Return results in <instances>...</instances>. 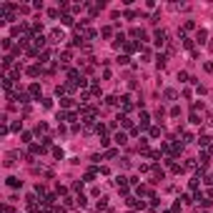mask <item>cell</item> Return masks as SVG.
<instances>
[{
    "label": "cell",
    "instance_id": "cell-9",
    "mask_svg": "<svg viewBox=\"0 0 213 213\" xmlns=\"http://www.w3.org/2000/svg\"><path fill=\"white\" fill-rule=\"evenodd\" d=\"M166 100H175V90H166Z\"/></svg>",
    "mask_w": 213,
    "mask_h": 213
},
{
    "label": "cell",
    "instance_id": "cell-6",
    "mask_svg": "<svg viewBox=\"0 0 213 213\" xmlns=\"http://www.w3.org/2000/svg\"><path fill=\"white\" fill-rule=\"evenodd\" d=\"M206 38H208L206 30H198V43H206Z\"/></svg>",
    "mask_w": 213,
    "mask_h": 213
},
{
    "label": "cell",
    "instance_id": "cell-5",
    "mask_svg": "<svg viewBox=\"0 0 213 213\" xmlns=\"http://www.w3.org/2000/svg\"><path fill=\"white\" fill-rule=\"evenodd\" d=\"M125 140H128V138H125V133H118V135H115V143H118V145H123Z\"/></svg>",
    "mask_w": 213,
    "mask_h": 213
},
{
    "label": "cell",
    "instance_id": "cell-7",
    "mask_svg": "<svg viewBox=\"0 0 213 213\" xmlns=\"http://www.w3.org/2000/svg\"><path fill=\"white\" fill-rule=\"evenodd\" d=\"M156 60H158V68H166V55H158Z\"/></svg>",
    "mask_w": 213,
    "mask_h": 213
},
{
    "label": "cell",
    "instance_id": "cell-1",
    "mask_svg": "<svg viewBox=\"0 0 213 213\" xmlns=\"http://www.w3.org/2000/svg\"><path fill=\"white\" fill-rule=\"evenodd\" d=\"M50 40H53V43H60V40H65L63 30H53V33H50Z\"/></svg>",
    "mask_w": 213,
    "mask_h": 213
},
{
    "label": "cell",
    "instance_id": "cell-11",
    "mask_svg": "<svg viewBox=\"0 0 213 213\" xmlns=\"http://www.w3.org/2000/svg\"><path fill=\"white\" fill-rule=\"evenodd\" d=\"M63 25H73V18L70 15H63Z\"/></svg>",
    "mask_w": 213,
    "mask_h": 213
},
{
    "label": "cell",
    "instance_id": "cell-10",
    "mask_svg": "<svg viewBox=\"0 0 213 213\" xmlns=\"http://www.w3.org/2000/svg\"><path fill=\"white\" fill-rule=\"evenodd\" d=\"M191 123H196V125L200 123V118H198V113H191Z\"/></svg>",
    "mask_w": 213,
    "mask_h": 213
},
{
    "label": "cell",
    "instance_id": "cell-14",
    "mask_svg": "<svg viewBox=\"0 0 213 213\" xmlns=\"http://www.w3.org/2000/svg\"><path fill=\"white\" fill-rule=\"evenodd\" d=\"M40 70H38V65H33V68H28V75H38Z\"/></svg>",
    "mask_w": 213,
    "mask_h": 213
},
{
    "label": "cell",
    "instance_id": "cell-3",
    "mask_svg": "<svg viewBox=\"0 0 213 213\" xmlns=\"http://www.w3.org/2000/svg\"><path fill=\"white\" fill-rule=\"evenodd\" d=\"M20 183H23V181H18V178H15V175H10V178H8V186H10V188H18Z\"/></svg>",
    "mask_w": 213,
    "mask_h": 213
},
{
    "label": "cell",
    "instance_id": "cell-13",
    "mask_svg": "<svg viewBox=\"0 0 213 213\" xmlns=\"http://www.w3.org/2000/svg\"><path fill=\"white\" fill-rule=\"evenodd\" d=\"M5 166L10 168V166H15V156H8V161H5Z\"/></svg>",
    "mask_w": 213,
    "mask_h": 213
},
{
    "label": "cell",
    "instance_id": "cell-4",
    "mask_svg": "<svg viewBox=\"0 0 213 213\" xmlns=\"http://www.w3.org/2000/svg\"><path fill=\"white\" fill-rule=\"evenodd\" d=\"M33 40H35V43H33V45H35V48H43V45H45V38H43V35L33 38Z\"/></svg>",
    "mask_w": 213,
    "mask_h": 213
},
{
    "label": "cell",
    "instance_id": "cell-8",
    "mask_svg": "<svg viewBox=\"0 0 213 213\" xmlns=\"http://www.w3.org/2000/svg\"><path fill=\"white\" fill-rule=\"evenodd\" d=\"M60 105H65V108H70V105H73V100H70V98H60Z\"/></svg>",
    "mask_w": 213,
    "mask_h": 213
},
{
    "label": "cell",
    "instance_id": "cell-15",
    "mask_svg": "<svg viewBox=\"0 0 213 213\" xmlns=\"http://www.w3.org/2000/svg\"><path fill=\"white\" fill-rule=\"evenodd\" d=\"M206 70H208V73H213V63H206Z\"/></svg>",
    "mask_w": 213,
    "mask_h": 213
},
{
    "label": "cell",
    "instance_id": "cell-2",
    "mask_svg": "<svg viewBox=\"0 0 213 213\" xmlns=\"http://www.w3.org/2000/svg\"><path fill=\"white\" fill-rule=\"evenodd\" d=\"M166 38H168V33H166V30H158V33H156V43L163 45V43H166Z\"/></svg>",
    "mask_w": 213,
    "mask_h": 213
},
{
    "label": "cell",
    "instance_id": "cell-12",
    "mask_svg": "<svg viewBox=\"0 0 213 213\" xmlns=\"http://www.w3.org/2000/svg\"><path fill=\"white\" fill-rule=\"evenodd\" d=\"M70 60V53H68V50H65V53H63V55H60V63H68Z\"/></svg>",
    "mask_w": 213,
    "mask_h": 213
}]
</instances>
